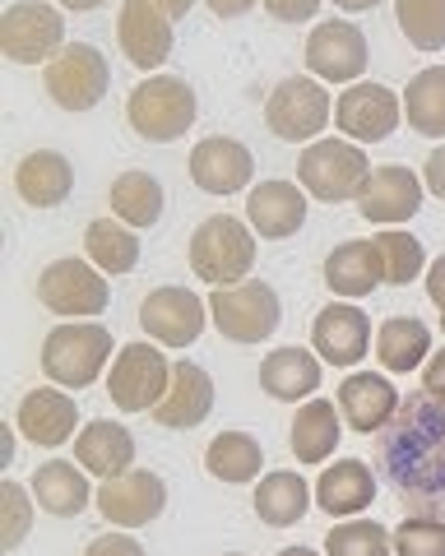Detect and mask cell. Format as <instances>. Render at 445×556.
Returning a JSON list of instances; mask_svg holds the SVG:
<instances>
[{
    "label": "cell",
    "mask_w": 445,
    "mask_h": 556,
    "mask_svg": "<svg viewBox=\"0 0 445 556\" xmlns=\"http://www.w3.org/2000/svg\"><path fill=\"white\" fill-rule=\"evenodd\" d=\"M325 283H330L334 298H367L381 283V265H376V247L371 241H339V247L325 255Z\"/></svg>",
    "instance_id": "cell-31"
},
{
    "label": "cell",
    "mask_w": 445,
    "mask_h": 556,
    "mask_svg": "<svg viewBox=\"0 0 445 556\" xmlns=\"http://www.w3.org/2000/svg\"><path fill=\"white\" fill-rule=\"evenodd\" d=\"M422 181H427V190H432V195L445 200V144L432 149V159H427V167H422Z\"/></svg>",
    "instance_id": "cell-46"
},
{
    "label": "cell",
    "mask_w": 445,
    "mask_h": 556,
    "mask_svg": "<svg viewBox=\"0 0 445 556\" xmlns=\"http://www.w3.org/2000/svg\"><path fill=\"white\" fill-rule=\"evenodd\" d=\"M33 496L38 506L56 519H75L93 506V486L84 478V464L79 459H47L38 473H33Z\"/></svg>",
    "instance_id": "cell-27"
},
{
    "label": "cell",
    "mask_w": 445,
    "mask_h": 556,
    "mask_svg": "<svg viewBox=\"0 0 445 556\" xmlns=\"http://www.w3.org/2000/svg\"><path fill=\"white\" fill-rule=\"evenodd\" d=\"M260 386L283 404H306L320 390V357L306 348H274L260 362Z\"/></svg>",
    "instance_id": "cell-28"
},
{
    "label": "cell",
    "mask_w": 445,
    "mask_h": 556,
    "mask_svg": "<svg viewBox=\"0 0 445 556\" xmlns=\"http://www.w3.org/2000/svg\"><path fill=\"white\" fill-rule=\"evenodd\" d=\"M191 269L214 288L246 283V274L255 269V228L232 214L204 218L191 232Z\"/></svg>",
    "instance_id": "cell-3"
},
{
    "label": "cell",
    "mask_w": 445,
    "mask_h": 556,
    "mask_svg": "<svg viewBox=\"0 0 445 556\" xmlns=\"http://www.w3.org/2000/svg\"><path fill=\"white\" fill-rule=\"evenodd\" d=\"M265 121H269L274 135L288 139V144L316 139V135L334 121V102H330V89H325V79H316V75H293V79H283L279 89L269 93V102H265Z\"/></svg>",
    "instance_id": "cell-10"
},
{
    "label": "cell",
    "mask_w": 445,
    "mask_h": 556,
    "mask_svg": "<svg viewBox=\"0 0 445 556\" xmlns=\"http://www.w3.org/2000/svg\"><path fill=\"white\" fill-rule=\"evenodd\" d=\"M228 556H246V552H228Z\"/></svg>",
    "instance_id": "cell-53"
},
{
    "label": "cell",
    "mask_w": 445,
    "mask_h": 556,
    "mask_svg": "<svg viewBox=\"0 0 445 556\" xmlns=\"http://www.w3.org/2000/svg\"><path fill=\"white\" fill-rule=\"evenodd\" d=\"M399 404H404L399 390L376 371H353L339 386V413H344L348 431H363V437H381L390 427V417L399 413Z\"/></svg>",
    "instance_id": "cell-21"
},
{
    "label": "cell",
    "mask_w": 445,
    "mask_h": 556,
    "mask_svg": "<svg viewBox=\"0 0 445 556\" xmlns=\"http://www.w3.org/2000/svg\"><path fill=\"white\" fill-rule=\"evenodd\" d=\"M376 501V473L363 459H339L316 482V506L334 519H357Z\"/></svg>",
    "instance_id": "cell-26"
},
{
    "label": "cell",
    "mask_w": 445,
    "mask_h": 556,
    "mask_svg": "<svg viewBox=\"0 0 445 556\" xmlns=\"http://www.w3.org/2000/svg\"><path fill=\"white\" fill-rule=\"evenodd\" d=\"M191 181L204 190V195H237V190H246L251 177H255V159L242 139L232 135H209L200 139L191 149Z\"/></svg>",
    "instance_id": "cell-16"
},
{
    "label": "cell",
    "mask_w": 445,
    "mask_h": 556,
    "mask_svg": "<svg viewBox=\"0 0 445 556\" xmlns=\"http://www.w3.org/2000/svg\"><path fill=\"white\" fill-rule=\"evenodd\" d=\"M126 116L140 139L149 144H173L186 130L195 126L200 116V98L186 79L177 75H149L144 84L130 89V102H126Z\"/></svg>",
    "instance_id": "cell-2"
},
{
    "label": "cell",
    "mask_w": 445,
    "mask_h": 556,
    "mask_svg": "<svg viewBox=\"0 0 445 556\" xmlns=\"http://www.w3.org/2000/svg\"><path fill=\"white\" fill-rule=\"evenodd\" d=\"M255 515H260V525L269 529H293L297 519H306V510L316 506L312 501V486H306L302 473L293 468H279V473H265L255 482Z\"/></svg>",
    "instance_id": "cell-29"
},
{
    "label": "cell",
    "mask_w": 445,
    "mask_h": 556,
    "mask_svg": "<svg viewBox=\"0 0 445 556\" xmlns=\"http://www.w3.org/2000/svg\"><path fill=\"white\" fill-rule=\"evenodd\" d=\"M112 218H122L126 228H153L163 218V186L153 172H122L112 181Z\"/></svg>",
    "instance_id": "cell-34"
},
{
    "label": "cell",
    "mask_w": 445,
    "mask_h": 556,
    "mask_svg": "<svg viewBox=\"0 0 445 556\" xmlns=\"http://www.w3.org/2000/svg\"><path fill=\"white\" fill-rule=\"evenodd\" d=\"M371 163L363 144H348V139H312L297 159V181L302 190H312L325 204H344L357 200L371 181Z\"/></svg>",
    "instance_id": "cell-5"
},
{
    "label": "cell",
    "mask_w": 445,
    "mask_h": 556,
    "mask_svg": "<svg viewBox=\"0 0 445 556\" xmlns=\"http://www.w3.org/2000/svg\"><path fill=\"white\" fill-rule=\"evenodd\" d=\"M84 556H144V547L135 543V538H122V533H102V538H93V543L84 547Z\"/></svg>",
    "instance_id": "cell-43"
},
{
    "label": "cell",
    "mask_w": 445,
    "mask_h": 556,
    "mask_svg": "<svg viewBox=\"0 0 445 556\" xmlns=\"http://www.w3.org/2000/svg\"><path fill=\"white\" fill-rule=\"evenodd\" d=\"M173 386V362L153 343H126L107 371V399L122 413H149Z\"/></svg>",
    "instance_id": "cell-8"
},
{
    "label": "cell",
    "mask_w": 445,
    "mask_h": 556,
    "mask_svg": "<svg viewBox=\"0 0 445 556\" xmlns=\"http://www.w3.org/2000/svg\"><path fill=\"white\" fill-rule=\"evenodd\" d=\"M371 51H367V38L363 28L348 24V20H325L312 28L306 38V70L325 84H348L367 70Z\"/></svg>",
    "instance_id": "cell-15"
},
{
    "label": "cell",
    "mask_w": 445,
    "mask_h": 556,
    "mask_svg": "<svg viewBox=\"0 0 445 556\" xmlns=\"http://www.w3.org/2000/svg\"><path fill=\"white\" fill-rule=\"evenodd\" d=\"M214 413V376L200 362H173V386L153 408V422L167 431H195Z\"/></svg>",
    "instance_id": "cell-20"
},
{
    "label": "cell",
    "mask_w": 445,
    "mask_h": 556,
    "mask_svg": "<svg viewBox=\"0 0 445 556\" xmlns=\"http://www.w3.org/2000/svg\"><path fill=\"white\" fill-rule=\"evenodd\" d=\"M404 116H408V126H414L418 135H427V139L445 135V65H427L408 79Z\"/></svg>",
    "instance_id": "cell-35"
},
{
    "label": "cell",
    "mask_w": 445,
    "mask_h": 556,
    "mask_svg": "<svg viewBox=\"0 0 445 556\" xmlns=\"http://www.w3.org/2000/svg\"><path fill=\"white\" fill-rule=\"evenodd\" d=\"M204 468L218 482H255L265 468V450L251 431H218L209 450H204Z\"/></svg>",
    "instance_id": "cell-33"
},
{
    "label": "cell",
    "mask_w": 445,
    "mask_h": 556,
    "mask_svg": "<svg viewBox=\"0 0 445 556\" xmlns=\"http://www.w3.org/2000/svg\"><path fill=\"white\" fill-rule=\"evenodd\" d=\"M116 42L126 61L140 70H158L173 56V20L153 5V0H122V20H116Z\"/></svg>",
    "instance_id": "cell-18"
},
{
    "label": "cell",
    "mask_w": 445,
    "mask_h": 556,
    "mask_svg": "<svg viewBox=\"0 0 445 556\" xmlns=\"http://www.w3.org/2000/svg\"><path fill=\"white\" fill-rule=\"evenodd\" d=\"M84 251L102 274H130L140 265V237L122 218H93L84 232Z\"/></svg>",
    "instance_id": "cell-36"
},
{
    "label": "cell",
    "mask_w": 445,
    "mask_h": 556,
    "mask_svg": "<svg viewBox=\"0 0 445 556\" xmlns=\"http://www.w3.org/2000/svg\"><path fill=\"white\" fill-rule=\"evenodd\" d=\"M14 427H20L24 441L56 450V445H65L75 437L79 404L65 390H33V394H24L20 413H14Z\"/></svg>",
    "instance_id": "cell-22"
},
{
    "label": "cell",
    "mask_w": 445,
    "mask_h": 556,
    "mask_svg": "<svg viewBox=\"0 0 445 556\" xmlns=\"http://www.w3.org/2000/svg\"><path fill=\"white\" fill-rule=\"evenodd\" d=\"M153 5H158V10L167 14V20H186V14H191V5H195V0H153Z\"/></svg>",
    "instance_id": "cell-48"
},
{
    "label": "cell",
    "mask_w": 445,
    "mask_h": 556,
    "mask_svg": "<svg viewBox=\"0 0 445 556\" xmlns=\"http://www.w3.org/2000/svg\"><path fill=\"white\" fill-rule=\"evenodd\" d=\"M209 320V302L195 298L191 288H153L140 306L144 334L163 348H191Z\"/></svg>",
    "instance_id": "cell-14"
},
{
    "label": "cell",
    "mask_w": 445,
    "mask_h": 556,
    "mask_svg": "<svg viewBox=\"0 0 445 556\" xmlns=\"http://www.w3.org/2000/svg\"><path fill=\"white\" fill-rule=\"evenodd\" d=\"M339 10H348V14H363V10H376L381 5V0H334Z\"/></svg>",
    "instance_id": "cell-50"
},
{
    "label": "cell",
    "mask_w": 445,
    "mask_h": 556,
    "mask_svg": "<svg viewBox=\"0 0 445 556\" xmlns=\"http://www.w3.org/2000/svg\"><path fill=\"white\" fill-rule=\"evenodd\" d=\"M395 556H445V519L408 515L395 529Z\"/></svg>",
    "instance_id": "cell-41"
},
{
    "label": "cell",
    "mask_w": 445,
    "mask_h": 556,
    "mask_svg": "<svg viewBox=\"0 0 445 556\" xmlns=\"http://www.w3.org/2000/svg\"><path fill=\"white\" fill-rule=\"evenodd\" d=\"M339 404H330V399H306V404L297 408L293 417V431H288V445H293L297 464H325L339 450Z\"/></svg>",
    "instance_id": "cell-30"
},
{
    "label": "cell",
    "mask_w": 445,
    "mask_h": 556,
    "mask_svg": "<svg viewBox=\"0 0 445 556\" xmlns=\"http://www.w3.org/2000/svg\"><path fill=\"white\" fill-rule=\"evenodd\" d=\"M209 316H214L223 339L265 343L283 320V302H279V292H274L265 278H246V283L209 292Z\"/></svg>",
    "instance_id": "cell-6"
},
{
    "label": "cell",
    "mask_w": 445,
    "mask_h": 556,
    "mask_svg": "<svg viewBox=\"0 0 445 556\" xmlns=\"http://www.w3.org/2000/svg\"><path fill=\"white\" fill-rule=\"evenodd\" d=\"M14 190H20V200L33 208H56V204L71 200L75 167L56 149H33L28 159L14 167Z\"/></svg>",
    "instance_id": "cell-24"
},
{
    "label": "cell",
    "mask_w": 445,
    "mask_h": 556,
    "mask_svg": "<svg viewBox=\"0 0 445 556\" xmlns=\"http://www.w3.org/2000/svg\"><path fill=\"white\" fill-rule=\"evenodd\" d=\"M441 329H445V316H441Z\"/></svg>",
    "instance_id": "cell-54"
},
{
    "label": "cell",
    "mask_w": 445,
    "mask_h": 556,
    "mask_svg": "<svg viewBox=\"0 0 445 556\" xmlns=\"http://www.w3.org/2000/svg\"><path fill=\"white\" fill-rule=\"evenodd\" d=\"M371 348V316L353 302H330L316 311L312 325V353H320L330 367H357Z\"/></svg>",
    "instance_id": "cell-17"
},
{
    "label": "cell",
    "mask_w": 445,
    "mask_h": 556,
    "mask_svg": "<svg viewBox=\"0 0 445 556\" xmlns=\"http://www.w3.org/2000/svg\"><path fill=\"white\" fill-rule=\"evenodd\" d=\"M422 208V181L414 167H376L367 190L357 195V214L367 223H385V228H395V223H408Z\"/></svg>",
    "instance_id": "cell-19"
},
{
    "label": "cell",
    "mask_w": 445,
    "mask_h": 556,
    "mask_svg": "<svg viewBox=\"0 0 445 556\" xmlns=\"http://www.w3.org/2000/svg\"><path fill=\"white\" fill-rule=\"evenodd\" d=\"M75 459L84 464V473H93L102 482L122 478V473H130V464H135V437L122 422H112V417H93V422L79 431V441H75Z\"/></svg>",
    "instance_id": "cell-25"
},
{
    "label": "cell",
    "mask_w": 445,
    "mask_h": 556,
    "mask_svg": "<svg viewBox=\"0 0 445 556\" xmlns=\"http://www.w3.org/2000/svg\"><path fill=\"white\" fill-rule=\"evenodd\" d=\"M10 459H14V431L0 427V464H10Z\"/></svg>",
    "instance_id": "cell-49"
},
{
    "label": "cell",
    "mask_w": 445,
    "mask_h": 556,
    "mask_svg": "<svg viewBox=\"0 0 445 556\" xmlns=\"http://www.w3.org/2000/svg\"><path fill=\"white\" fill-rule=\"evenodd\" d=\"M376 357H381L385 371H414L427 367L432 357V329H427L418 316H390L381 329H376Z\"/></svg>",
    "instance_id": "cell-32"
},
{
    "label": "cell",
    "mask_w": 445,
    "mask_h": 556,
    "mask_svg": "<svg viewBox=\"0 0 445 556\" xmlns=\"http://www.w3.org/2000/svg\"><path fill=\"white\" fill-rule=\"evenodd\" d=\"M371 247H376V265H381V283H390V288L414 283V278L427 269V251L414 232H399V228L376 232Z\"/></svg>",
    "instance_id": "cell-37"
},
{
    "label": "cell",
    "mask_w": 445,
    "mask_h": 556,
    "mask_svg": "<svg viewBox=\"0 0 445 556\" xmlns=\"http://www.w3.org/2000/svg\"><path fill=\"white\" fill-rule=\"evenodd\" d=\"M422 390L436 394V399H445V348L427 357V367H422Z\"/></svg>",
    "instance_id": "cell-44"
},
{
    "label": "cell",
    "mask_w": 445,
    "mask_h": 556,
    "mask_svg": "<svg viewBox=\"0 0 445 556\" xmlns=\"http://www.w3.org/2000/svg\"><path fill=\"white\" fill-rule=\"evenodd\" d=\"M112 357V334L98 320H65L42 339V371L65 390H89Z\"/></svg>",
    "instance_id": "cell-4"
},
{
    "label": "cell",
    "mask_w": 445,
    "mask_h": 556,
    "mask_svg": "<svg viewBox=\"0 0 445 556\" xmlns=\"http://www.w3.org/2000/svg\"><path fill=\"white\" fill-rule=\"evenodd\" d=\"M246 223L265 241L297 237L302 223H306V195H302V186H293V181H260V186H251V195H246Z\"/></svg>",
    "instance_id": "cell-23"
},
{
    "label": "cell",
    "mask_w": 445,
    "mask_h": 556,
    "mask_svg": "<svg viewBox=\"0 0 445 556\" xmlns=\"http://www.w3.org/2000/svg\"><path fill=\"white\" fill-rule=\"evenodd\" d=\"M427 298H432V306L445 316V255H436L432 265H427Z\"/></svg>",
    "instance_id": "cell-45"
},
{
    "label": "cell",
    "mask_w": 445,
    "mask_h": 556,
    "mask_svg": "<svg viewBox=\"0 0 445 556\" xmlns=\"http://www.w3.org/2000/svg\"><path fill=\"white\" fill-rule=\"evenodd\" d=\"M0 47L14 65H42L56 61L65 47V20L56 5H42V0H20V5L5 10L0 20Z\"/></svg>",
    "instance_id": "cell-11"
},
{
    "label": "cell",
    "mask_w": 445,
    "mask_h": 556,
    "mask_svg": "<svg viewBox=\"0 0 445 556\" xmlns=\"http://www.w3.org/2000/svg\"><path fill=\"white\" fill-rule=\"evenodd\" d=\"M93 506L116 529H144L167 510V482L153 468H130V473L107 478L98 486Z\"/></svg>",
    "instance_id": "cell-13"
},
{
    "label": "cell",
    "mask_w": 445,
    "mask_h": 556,
    "mask_svg": "<svg viewBox=\"0 0 445 556\" xmlns=\"http://www.w3.org/2000/svg\"><path fill=\"white\" fill-rule=\"evenodd\" d=\"M112 89L107 56L89 42H65L56 61H47V93L61 112H93Z\"/></svg>",
    "instance_id": "cell-9"
},
{
    "label": "cell",
    "mask_w": 445,
    "mask_h": 556,
    "mask_svg": "<svg viewBox=\"0 0 445 556\" xmlns=\"http://www.w3.org/2000/svg\"><path fill=\"white\" fill-rule=\"evenodd\" d=\"M399 116H404L399 93L376 79L353 84V89H344L334 102V126H339V135H348L353 144H381V139L399 130Z\"/></svg>",
    "instance_id": "cell-12"
},
{
    "label": "cell",
    "mask_w": 445,
    "mask_h": 556,
    "mask_svg": "<svg viewBox=\"0 0 445 556\" xmlns=\"http://www.w3.org/2000/svg\"><path fill=\"white\" fill-rule=\"evenodd\" d=\"M38 298L51 316H65V320H89V316H102L112 302V288L102 278L98 265L79 255H65V260H51L38 278Z\"/></svg>",
    "instance_id": "cell-7"
},
{
    "label": "cell",
    "mask_w": 445,
    "mask_h": 556,
    "mask_svg": "<svg viewBox=\"0 0 445 556\" xmlns=\"http://www.w3.org/2000/svg\"><path fill=\"white\" fill-rule=\"evenodd\" d=\"M376 464L414 515H445V399L408 394L376 437Z\"/></svg>",
    "instance_id": "cell-1"
},
{
    "label": "cell",
    "mask_w": 445,
    "mask_h": 556,
    "mask_svg": "<svg viewBox=\"0 0 445 556\" xmlns=\"http://www.w3.org/2000/svg\"><path fill=\"white\" fill-rule=\"evenodd\" d=\"M251 5H255V0H209V10L218 14V20H242Z\"/></svg>",
    "instance_id": "cell-47"
},
{
    "label": "cell",
    "mask_w": 445,
    "mask_h": 556,
    "mask_svg": "<svg viewBox=\"0 0 445 556\" xmlns=\"http://www.w3.org/2000/svg\"><path fill=\"white\" fill-rule=\"evenodd\" d=\"M279 556H320V552H312V547H283Z\"/></svg>",
    "instance_id": "cell-52"
},
{
    "label": "cell",
    "mask_w": 445,
    "mask_h": 556,
    "mask_svg": "<svg viewBox=\"0 0 445 556\" xmlns=\"http://www.w3.org/2000/svg\"><path fill=\"white\" fill-rule=\"evenodd\" d=\"M107 5V0H61V10H98Z\"/></svg>",
    "instance_id": "cell-51"
},
{
    "label": "cell",
    "mask_w": 445,
    "mask_h": 556,
    "mask_svg": "<svg viewBox=\"0 0 445 556\" xmlns=\"http://www.w3.org/2000/svg\"><path fill=\"white\" fill-rule=\"evenodd\" d=\"M325 556H395V533H385L376 519H348L325 533Z\"/></svg>",
    "instance_id": "cell-38"
},
{
    "label": "cell",
    "mask_w": 445,
    "mask_h": 556,
    "mask_svg": "<svg viewBox=\"0 0 445 556\" xmlns=\"http://www.w3.org/2000/svg\"><path fill=\"white\" fill-rule=\"evenodd\" d=\"M33 506H38V496H33V486H20V482H5L0 486V547L14 552L28 538L33 529Z\"/></svg>",
    "instance_id": "cell-40"
},
{
    "label": "cell",
    "mask_w": 445,
    "mask_h": 556,
    "mask_svg": "<svg viewBox=\"0 0 445 556\" xmlns=\"http://www.w3.org/2000/svg\"><path fill=\"white\" fill-rule=\"evenodd\" d=\"M395 20L418 51L445 47V0H395Z\"/></svg>",
    "instance_id": "cell-39"
},
{
    "label": "cell",
    "mask_w": 445,
    "mask_h": 556,
    "mask_svg": "<svg viewBox=\"0 0 445 556\" xmlns=\"http://www.w3.org/2000/svg\"><path fill=\"white\" fill-rule=\"evenodd\" d=\"M265 10H269V20H279V24H302V20H316L320 0H265Z\"/></svg>",
    "instance_id": "cell-42"
}]
</instances>
